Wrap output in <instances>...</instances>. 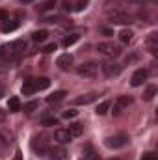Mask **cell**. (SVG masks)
<instances>
[{"instance_id": "cell-19", "label": "cell", "mask_w": 158, "mask_h": 160, "mask_svg": "<svg viewBox=\"0 0 158 160\" xmlns=\"http://www.w3.org/2000/svg\"><path fill=\"white\" fill-rule=\"evenodd\" d=\"M110 106H112V101H102V102L97 106V110H95V112H97L99 116H104V114L110 110Z\"/></svg>"}, {"instance_id": "cell-15", "label": "cell", "mask_w": 158, "mask_h": 160, "mask_svg": "<svg viewBox=\"0 0 158 160\" xmlns=\"http://www.w3.org/2000/svg\"><path fill=\"white\" fill-rule=\"evenodd\" d=\"M34 86H36V91H37V89H47V88L50 86V80L45 78V77H41V78H34Z\"/></svg>"}, {"instance_id": "cell-24", "label": "cell", "mask_w": 158, "mask_h": 160, "mask_svg": "<svg viewBox=\"0 0 158 160\" xmlns=\"http://www.w3.org/2000/svg\"><path fill=\"white\" fill-rule=\"evenodd\" d=\"M41 125L43 127H52V125H58V119L54 116H43L41 118Z\"/></svg>"}, {"instance_id": "cell-16", "label": "cell", "mask_w": 158, "mask_h": 160, "mask_svg": "<svg viewBox=\"0 0 158 160\" xmlns=\"http://www.w3.org/2000/svg\"><path fill=\"white\" fill-rule=\"evenodd\" d=\"M36 91V86H34V78L26 80L24 84H22V95H32Z\"/></svg>"}, {"instance_id": "cell-2", "label": "cell", "mask_w": 158, "mask_h": 160, "mask_svg": "<svg viewBox=\"0 0 158 160\" xmlns=\"http://www.w3.org/2000/svg\"><path fill=\"white\" fill-rule=\"evenodd\" d=\"M128 142H130V138H128L126 134H116V136L106 138L104 145H106V147H110V149H121V147H125Z\"/></svg>"}, {"instance_id": "cell-30", "label": "cell", "mask_w": 158, "mask_h": 160, "mask_svg": "<svg viewBox=\"0 0 158 160\" xmlns=\"http://www.w3.org/2000/svg\"><path fill=\"white\" fill-rule=\"evenodd\" d=\"M87 2H89V0H77V4H75V11H82V9L87 6Z\"/></svg>"}, {"instance_id": "cell-22", "label": "cell", "mask_w": 158, "mask_h": 160, "mask_svg": "<svg viewBox=\"0 0 158 160\" xmlns=\"http://www.w3.org/2000/svg\"><path fill=\"white\" fill-rule=\"evenodd\" d=\"M54 6H56V0H45L41 6H37V11H39V13H45V11L52 9Z\"/></svg>"}, {"instance_id": "cell-17", "label": "cell", "mask_w": 158, "mask_h": 160, "mask_svg": "<svg viewBox=\"0 0 158 160\" xmlns=\"http://www.w3.org/2000/svg\"><path fill=\"white\" fill-rule=\"evenodd\" d=\"M65 95H67V93H65L63 89H60V91H54L52 95H48V97H47V101H48V102H58V101L65 99Z\"/></svg>"}, {"instance_id": "cell-9", "label": "cell", "mask_w": 158, "mask_h": 160, "mask_svg": "<svg viewBox=\"0 0 158 160\" xmlns=\"http://www.w3.org/2000/svg\"><path fill=\"white\" fill-rule=\"evenodd\" d=\"M145 45H147V50H149L151 54H156V50H158V34L156 32H151V34H149Z\"/></svg>"}, {"instance_id": "cell-3", "label": "cell", "mask_w": 158, "mask_h": 160, "mask_svg": "<svg viewBox=\"0 0 158 160\" xmlns=\"http://www.w3.org/2000/svg\"><path fill=\"white\" fill-rule=\"evenodd\" d=\"M132 102H134V99H132L130 95H119L117 99H116V102H114V108L110 106V108H112V114H114V116H119V114H121L125 108H128Z\"/></svg>"}, {"instance_id": "cell-31", "label": "cell", "mask_w": 158, "mask_h": 160, "mask_svg": "<svg viewBox=\"0 0 158 160\" xmlns=\"http://www.w3.org/2000/svg\"><path fill=\"white\" fill-rule=\"evenodd\" d=\"M82 160H101V157H99L97 153L89 151V153H86V155H84V158H82Z\"/></svg>"}, {"instance_id": "cell-39", "label": "cell", "mask_w": 158, "mask_h": 160, "mask_svg": "<svg viewBox=\"0 0 158 160\" xmlns=\"http://www.w3.org/2000/svg\"><path fill=\"white\" fill-rule=\"evenodd\" d=\"M138 2H141V4H147V2H153V0H138Z\"/></svg>"}, {"instance_id": "cell-29", "label": "cell", "mask_w": 158, "mask_h": 160, "mask_svg": "<svg viewBox=\"0 0 158 160\" xmlns=\"http://www.w3.org/2000/svg\"><path fill=\"white\" fill-rule=\"evenodd\" d=\"M56 48H58V45H56V43H48V45H45V47H43V52H45V54H50V52H54Z\"/></svg>"}, {"instance_id": "cell-35", "label": "cell", "mask_w": 158, "mask_h": 160, "mask_svg": "<svg viewBox=\"0 0 158 160\" xmlns=\"http://www.w3.org/2000/svg\"><path fill=\"white\" fill-rule=\"evenodd\" d=\"M6 52H7V48H6V47H0V60L6 56Z\"/></svg>"}, {"instance_id": "cell-18", "label": "cell", "mask_w": 158, "mask_h": 160, "mask_svg": "<svg viewBox=\"0 0 158 160\" xmlns=\"http://www.w3.org/2000/svg\"><path fill=\"white\" fill-rule=\"evenodd\" d=\"M7 108H9V112H19L21 110V101L17 97H11L7 101Z\"/></svg>"}, {"instance_id": "cell-12", "label": "cell", "mask_w": 158, "mask_h": 160, "mask_svg": "<svg viewBox=\"0 0 158 160\" xmlns=\"http://www.w3.org/2000/svg\"><path fill=\"white\" fill-rule=\"evenodd\" d=\"M97 97H99V95L93 93V91H91V93H86V95H80V97L75 99V104H91L93 101H97Z\"/></svg>"}, {"instance_id": "cell-34", "label": "cell", "mask_w": 158, "mask_h": 160, "mask_svg": "<svg viewBox=\"0 0 158 160\" xmlns=\"http://www.w3.org/2000/svg\"><path fill=\"white\" fill-rule=\"evenodd\" d=\"M141 160H156V157H155L153 153H145V155L141 157Z\"/></svg>"}, {"instance_id": "cell-13", "label": "cell", "mask_w": 158, "mask_h": 160, "mask_svg": "<svg viewBox=\"0 0 158 160\" xmlns=\"http://www.w3.org/2000/svg\"><path fill=\"white\" fill-rule=\"evenodd\" d=\"M48 153H50V158L54 160H65L67 158V153H65V149H48Z\"/></svg>"}, {"instance_id": "cell-27", "label": "cell", "mask_w": 158, "mask_h": 160, "mask_svg": "<svg viewBox=\"0 0 158 160\" xmlns=\"http://www.w3.org/2000/svg\"><path fill=\"white\" fill-rule=\"evenodd\" d=\"M17 26H19L17 22H6V24L2 26V30L7 34V32H13V30H17Z\"/></svg>"}, {"instance_id": "cell-14", "label": "cell", "mask_w": 158, "mask_h": 160, "mask_svg": "<svg viewBox=\"0 0 158 160\" xmlns=\"http://www.w3.org/2000/svg\"><path fill=\"white\" fill-rule=\"evenodd\" d=\"M67 130L71 132L73 138H78V136H82V132H84V125H82V123H73Z\"/></svg>"}, {"instance_id": "cell-7", "label": "cell", "mask_w": 158, "mask_h": 160, "mask_svg": "<svg viewBox=\"0 0 158 160\" xmlns=\"http://www.w3.org/2000/svg\"><path fill=\"white\" fill-rule=\"evenodd\" d=\"M97 48H99V52H102L104 56H110V58H116L119 52V47H116V45H112V43H99L97 45Z\"/></svg>"}, {"instance_id": "cell-10", "label": "cell", "mask_w": 158, "mask_h": 160, "mask_svg": "<svg viewBox=\"0 0 158 160\" xmlns=\"http://www.w3.org/2000/svg\"><path fill=\"white\" fill-rule=\"evenodd\" d=\"M71 63H73V56H71V54H62V56L58 58V62H56V65H58L62 71H67V69L71 67Z\"/></svg>"}, {"instance_id": "cell-36", "label": "cell", "mask_w": 158, "mask_h": 160, "mask_svg": "<svg viewBox=\"0 0 158 160\" xmlns=\"http://www.w3.org/2000/svg\"><path fill=\"white\" fill-rule=\"evenodd\" d=\"M0 19H2V21H7V13L2 11V9H0Z\"/></svg>"}, {"instance_id": "cell-21", "label": "cell", "mask_w": 158, "mask_h": 160, "mask_svg": "<svg viewBox=\"0 0 158 160\" xmlns=\"http://www.w3.org/2000/svg\"><path fill=\"white\" fill-rule=\"evenodd\" d=\"M47 38H48V32L47 30H37V32L32 34V39L36 41V43H43Z\"/></svg>"}, {"instance_id": "cell-32", "label": "cell", "mask_w": 158, "mask_h": 160, "mask_svg": "<svg viewBox=\"0 0 158 160\" xmlns=\"http://www.w3.org/2000/svg\"><path fill=\"white\" fill-rule=\"evenodd\" d=\"M78 116V110H65L63 112V118L65 119H71V118H77Z\"/></svg>"}, {"instance_id": "cell-25", "label": "cell", "mask_w": 158, "mask_h": 160, "mask_svg": "<svg viewBox=\"0 0 158 160\" xmlns=\"http://www.w3.org/2000/svg\"><path fill=\"white\" fill-rule=\"evenodd\" d=\"M78 39H80L78 34H71V36H67V38L63 39V47H71V45H75Z\"/></svg>"}, {"instance_id": "cell-37", "label": "cell", "mask_w": 158, "mask_h": 160, "mask_svg": "<svg viewBox=\"0 0 158 160\" xmlns=\"http://www.w3.org/2000/svg\"><path fill=\"white\" fill-rule=\"evenodd\" d=\"M13 160H22V155H21V151H17V153H15Z\"/></svg>"}, {"instance_id": "cell-40", "label": "cell", "mask_w": 158, "mask_h": 160, "mask_svg": "<svg viewBox=\"0 0 158 160\" xmlns=\"http://www.w3.org/2000/svg\"><path fill=\"white\" fill-rule=\"evenodd\" d=\"M2 95H4V88L0 86V97H2Z\"/></svg>"}, {"instance_id": "cell-33", "label": "cell", "mask_w": 158, "mask_h": 160, "mask_svg": "<svg viewBox=\"0 0 158 160\" xmlns=\"http://www.w3.org/2000/svg\"><path fill=\"white\" fill-rule=\"evenodd\" d=\"M99 32H101V34H104V36H114V30H112V28H106V26H101V28H99Z\"/></svg>"}, {"instance_id": "cell-26", "label": "cell", "mask_w": 158, "mask_h": 160, "mask_svg": "<svg viewBox=\"0 0 158 160\" xmlns=\"http://www.w3.org/2000/svg\"><path fill=\"white\" fill-rule=\"evenodd\" d=\"M155 95H156V86H149V88H147V91H145V99H147V101H151Z\"/></svg>"}, {"instance_id": "cell-38", "label": "cell", "mask_w": 158, "mask_h": 160, "mask_svg": "<svg viewBox=\"0 0 158 160\" xmlns=\"http://www.w3.org/2000/svg\"><path fill=\"white\" fill-rule=\"evenodd\" d=\"M22 4H32V2H36V0H21Z\"/></svg>"}, {"instance_id": "cell-5", "label": "cell", "mask_w": 158, "mask_h": 160, "mask_svg": "<svg viewBox=\"0 0 158 160\" xmlns=\"http://www.w3.org/2000/svg\"><path fill=\"white\" fill-rule=\"evenodd\" d=\"M110 21L114 24H128V22H132V17L125 9H114V11H110Z\"/></svg>"}, {"instance_id": "cell-42", "label": "cell", "mask_w": 158, "mask_h": 160, "mask_svg": "<svg viewBox=\"0 0 158 160\" xmlns=\"http://www.w3.org/2000/svg\"><path fill=\"white\" fill-rule=\"evenodd\" d=\"M112 160H121V158H112Z\"/></svg>"}, {"instance_id": "cell-20", "label": "cell", "mask_w": 158, "mask_h": 160, "mask_svg": "<svg viewBox=\"0 0 158 160\" xmlns=\"http://www.w3.org/2000/svg\"><path fill=\"white\" fill-rule=\"evenodd\" d=\"M11 138H13V136H11V132H9V130H6V128H2V130H0V143H2V145L11 143Z\"/></svg>"}, {"instance_id": "cell-8", "label": "cell", "mask_w": 158, "mask_h": 160, "mask_svg": "<svg viewBox=\"0 0 158 160\" xmlns=\"http://www.w3.org/2000/svg\"><path fill=\"white\" fill-rule=\"evenodd\" d=\"M147 77H149V71L141 67V69H138V71L132 75V78H130V84H132L134 88H138V86H141V84L147 80Z\"/></svg>"}, {"instance_id": "cell-28", "label": "cell", "mask_w": 158, "mask_h": 160, "mask_svg": "<svg viewBox=\"0 0 158 160\" xmlns=\"http://www.w3.org/2000/svg\"><path fill=\"white\" fill-rule=\"evenodd\" d=\"M37 106H39V102H37V101H32V102L24 104V112H28V114H30V112H34Z\"/></svg>"}, {"instance_id": "cell-11", "label": "cell", "mask_w": 158, "mask_h": 160, "mask_svg": "<svg viewBox=\"0 0 158 160\" xmlns=\"http://www.w3.org/2000/svg\"><path fill=\"white\" fill-rule=\"evenodd\" d=\"M54 138H56L60 143H69V142L73 140V136H71V132H69L67 128H58L56 134H54Z\"/></svg>"}, {"instance_id": "cell-1", "label": "cell", "mask_w": 158, "mask_h": 160, "mask_svg": "<svg viewBox=\"0 0 158 160\" xmlns=\"http://www.w3.org/2000/svg\"><path fill=\"white\" fill-rule=\"evenodd\" d=\"M77 73H78V77H84V78H93L99 73V63L97 62H86V63L78 65Z\"/></svg>"}, {"instance_id": "cell-23", "label": "cell", "mask_w": 158, "mask_h": 160, "mask_svg": "<svg viewBox=\"0 0 158 160\" xmlns=\"http://www.w3.org/2000/svg\"><path fill=\"white\" fill-rule=\"evenodd\" d=\"M132 36H134V34H132L130 30H121V32H119V41H121V43H130V41H132Z\"/></svg>"}, {"instance_id": "cell-4", "label": "cell", "mask_w": 158, "mask_h": 160, "mask_svg": "<svg viewBox=\"0 0 158 160\" xmlns=\"http://www.w3.org/2000/svg\"><path fill=\"white\" fill-rule=\"evenodd\" d=\"M99 67L102 69V73H104L108 78L117 77V75H121V71H123V65L117 63V62H104V63H99Z\"/></svg>"}, {"instance_id": "cell-6", "label": "cell", "mask_w": 158, "mask_h": 160, "mask_svg": "<svg viewBox=\"0 0 158 160\" xmlns=\"http://www.w3.org/2000/svg\"><path fill=\"white\" fill-rule=\"evenodd\" d=\"M6 48H7V52H9L11 56H15V58H17V56H21V54L26 50V41H22V39L11 41Z\"/></svg>"}, {"instance_id": "cell-41", "label": "cell", "mask_w": 158, "mask_h": 160, "mask_svg": "<svg viewBox=\"0 0 158 160\" xmlns=\"http://www.w3.org/2000/svg\"><path fill=\"white\" fill-rule=\"evenodd\" d=\"M4 119V112H0V121Z\"/></svg>"}]
</instances>
